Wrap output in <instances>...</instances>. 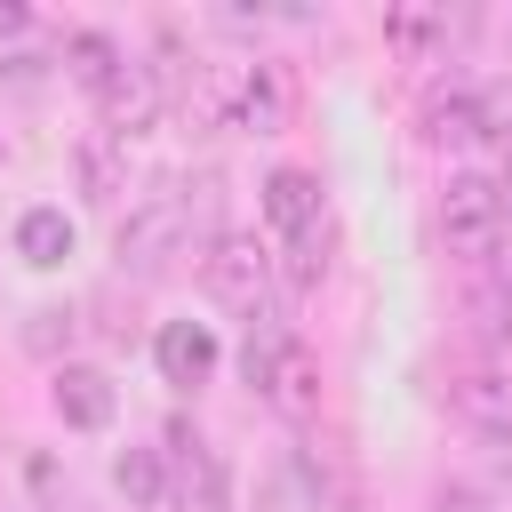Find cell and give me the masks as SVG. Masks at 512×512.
<instances>
[{"mask_svg":"<svg viewBox=\"0 0 512 512\" xmlns=\"http://www.w3.org/2000/svg\"><path fill=\"white\" fill-rule=\"evenodd\" d=\"M448 408H456L464 432L512 440V376H504V368H464V376H448Z\"/></svg>","mask_w":512,"mask_h":512,"instance_id":"52a82bcc","label":"cell"},{"mask_svg":"<svg viewBox=\"0 0 512 512\" xmlns=\"http://www.w3.org/2000/svg\"><path fill=\"white\" fill-rule=\"evenodd\" d=\"M424 128H432V144H480V104H472V88H440V96L424 104Z\"/></svg>","mask_w":512,"mask_h":512,"instance_id":"2e32d148","label":"cell"},{"mask_svg":"<svg viewBox=\"0 0 512 512\" xmlns=\"http://www.w3.org/2000/svg\"><path fill=\"white\" fill-rule=\"evenodd\" d=\"M16 256L40 264V272L64 264V256H72V216H64V208H24V216H16Z\"/></svg>","mask_w":512,"mask_h":512,"instance_id":"4fadbf2b","label":"cell"},{"mask_svg":"<svg viewBox=\"0 0 512 512\" xmlns=\"http://www.w3.org/2000/svg\"><path fill=\"white\" fill-rule=\"evenodd\" d=\"M296 472H304V488L320 496V512H352V480H344V464H336L328 448H296Z\"/></svg>","mask_w":512,"mask_h":512,"instance_id":"e0dca14e","label":"cell"},{"mask_svg":"<svg viewBox=\"0 0 512 512\" xmlns=\"http://www.w3.org/2000/svg\"><path fill=\"white\" fill-rule=\"evenodd\" d=\"M168 512H232V472L216 448H200V432L176 424V480H168Z\"/></svg>","mask_w":512,"mask_h":512,"instance_id":"5b68a950","label":"cell"},{"mask_svg":"<svg viewBox=\"0 0 512 512\" xmlns=\"http://www.w3.org/2000/svg\"><path fill=\"white\" fill-rule=\"evenodd\" d=\"M264 216H272L288 240L320 232V176H312V168H272V176H264Z\"/></svg>","mask_w":512,"mask_h":512,"instance_id":"8fae6325","label":"cell"},{"mask_svg":"<svg viewBox=\"0 0 512 512\" xmlns=\"http://www.w3.org/2000/svg\"><path fill=\"white\" fill-rule=\"evenodd\" d=\"M216 120L224 128H248V136H272L288 120V80L272 64H240L224 88H216Z\"/></svg>","mask_w":512,"mask_h":512,"instance_id":"277c9868","label":"cell"},{"mask_svg":"<svg viewBox=\"0 0 512 512\" xmlns=\"http://www.w3.org/2000/svg\"><path fill=\"white\" fill-rule=\"evenodd\" d=\"M288 424H312L320 416V360L296 344V336H280V352H272V368H264V384H256Z\"/></svg>","mask_w":512,"mask_h":512,"instance_id":"ba28073f","label":"cell"},{"mask_svg":"<svg viewBox=\"0 0 512 512\" xmlns=\"http://www.w3.org/2000/svg\"><path fill=\"white\" fill-rule=\"evenodd\" d=\"M384 32H392L400 48H432V40H448V16H416V8H408V16H392Z\"/></svg>","mask_w":512,"mask_h":512,"instance_id":"ffe728a7","label":"cell"},{"mask_svg":"<svg viewBox=\"0 0 512 512\" xmlns=\"http://www.w3.org/2000/svg\"><path fill=\"white\" fill-rule=\"evenodd\" d=\"M472 336L488 352H512V248L488 256L480 280H472Z\"/></svg>","mask_w":512,"mask_h":512,"instance_id":"30bf717a","label":"cell"},{"mask_svg":"<svg viewBox=\"0 0 512 512\" xmlns=\"http://www.w3.org/2000/svg\"><path fill=\"white\" fill-rule=\"evenodd\" d=\"M0 160H8V144H0Z\"/></svg>","mask_w":512,"mask_h":512,"instance_id":"d4e9b609","label":"cell"},{"mask_svg":"<svg viewBox=\"0 0 512 512\" xmlns=\"http://www.w3.org/2000/svg\"><path fill=\"white\" fill-rule=\"evenodd\" d=\"M120 64H128V48H120L112 32H72V40H64V72H72L80 88H96V96H104V80H112Z\"/></svg>","mask_w":512,"mask_h":512,"instance_id":"5bb4252c","label":"cell"},{"mask_svg":"<svg viewBox=\"0 0 512 512\" xmlns=\"http://www.w3.org/2000/svg\"><path fill=\"white\" fill-rule=\"evenodd\" d=\"M496 232H504L496 176H448V192H440V240L456 256H496Z\"/></svg>","mask_w":512,"mask_h":512,"instance_id":"7a4b0ae2","label":"cell"},{"mask_svg":"<svg viewBox=\"0 0 512 512\" xmlns=\"http://www.w3.org/2000/svg\"><path fill=\"white\" fill-rule=\"evenodd\" d=\"M112 488H120L128 504H168V464H160V448H120V456H112Z\"/></svg>","mask_w":512,"mask_h":512,"instance_id":"9a60e30c","label":"cell"},{"mask_svg":"<svg viewBox=\"0 0 512 512\" xmlns=\"http://www.w3.org/2000/svg\"><path fill=\"white\" fill-rule=\"evenodd\" d=\"M80 192H88V200H112V192H120V144H112V136H88V144H80Z\"/></svg>","mask_w":512,"mask_h":512,"instance_id":"ac0fdd59","label":"cell"},{"mask_svg":"<svg viewBox=\"0 0 512 512\" xmlns=\"http://www.w3.org/2000/svg\"><path fill=\"white\" fill-rule=\"evenodd\" d=\"M496 200H504V216H512V152H504V176H496Z\"/></svg>","mask_w":512,"mask_h":512,"instance_id":"cb8c5ba5","label":"cell"},{"mask_svg":"<svg viewBox=\"0 0 512 512\" xmlns=\"http://www.w3.org/2000/svg\"><path fill=\"white\" fill-rule=\"evenodd\" d=\"M440 512H488L480 488H440Z\"/></svg>","mask_w":512,"mask_h":512,"instance_id":"7402d4cb","label":"cell"},{"mask_svg":"<svg viewBox=\"0 0 512 512\" xmlns=\"http://www.w3.org/2000/svg\"><path fill=\"white\" fill-rule=\"evenodd\" d=\"M184 232H192V200H184V192H152V200L128 208V224H120V264L152 272V264H168V256L184 248Z\"/></svg>","mask_w":512,"mask_h":512,"instance_id":"3957f363","label":"cell"},{"mask_svg":"<svg viewBox=\"0 0 512 512\" xmlns=\"http://www.w3.org/2000/svg\"><path fill=\"white\" fill-rule=\"evenodd\" d=\"M32 24V8H16V0H0V32H24Z\"/></svg>","mask_w":512,"mask_h":512,"instance_id":"603a6c76","label":"cell"},{"mask_svg":"<svg viewBox=\"0 0 512 512\" xmlns=\"http://www.w3.org/2000/svg\"><path fill=\"white\" fill-rule=\"evenodd\" d=\"M152 360H160L168 384H208V368H216V336H208V320H168V328L152 336Z\"/></svg>","mask_w":512,"mask_h":512,"instance_id":"7c38bea8","label":"cell"},{"mask_svg":"<svg viewBox=\"0 0 512 512\" xmlns=\"http://www.w3.org/2000/svg\"><path fill=\"white\" fill-rule=\"evenodd\" d=\"M96 104H104V136H112V144L152 136V128H160V72H152V64H120Z\"/></svg>","mask_w":512,"mask_h":512,"instance_id":"8992f818","label":"cell"},{"mask_svg":"<svg viewBox=\"0 0 512 512\" xmlns=\"http://www.w3.org/2000/svg\"><path fill=\"white\" fill-rule=\"evenodd\" d=\"M200 280H208V296H216V304H232V312H256V320H264L272 256H264L248 232H216V240H208V256H200Z\"/></svg>","mask_w":512,"mask_h":512,"instance_id":"6da1fadb","label":"cell"},{"mask_svg":"<svg viewBox=\"0 0 512 512\" xmlns=\"http://www.w3.org/2000/svg\"><path fill=\"white\" fill-rule=\"evenodd\" d=\"M320 272H328V256H320V232H304V240L288 248V288H312Z\"/></svg>","mask_w":512,"mask_h":512,"instance_id":"44dd1931","label":"cell"},{"mask_svg":"<svg viewBox=\"0 0 512 512\" xmlns=\"http://www.w3.org/2000/svg\"><path fill=\"white\" fill-rule=\"evenodd\" d=\"M472 104H480V136L512 144V80H496V88H472Z\"/></svg>","mask_w":512,"mask_h":512,"instance_id":"d6986e66","label":"cell"},{"mask_svg":"<svg viewBox=\"0 0 512 512\" xmlns=\"http://www.w3.org/2000/svg\"><path fill=\"white\" fill-rule=\"evenodd\" d=\"M48 400H56V416H64L72 432H104V424H112V408H120V392H112V376H104V368H56Z\"/></svg>","mask_w":512,"mask_h":512,"instance_id":"9c48e42d","label":"cell"}]
</instances>
